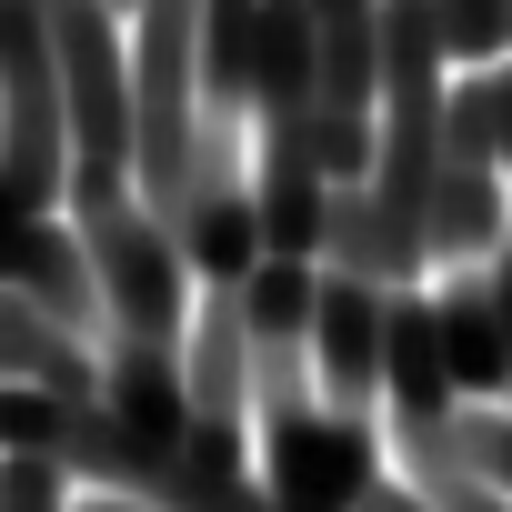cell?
<instances>
[{"mask_svg":"<svg viewBox=\"0 0 512 512\" xmlns=\"http://www.w3.org/2000/svg\"><path fill=\"white\" fill-rule=\"evenodd\" d=\"M51 11V61H61V121H71V191L61 221L131 201V51L101 0H41Z\"/></svg>","mask_w":512,"mask_h":512,"instance_id":"obj_1","label":"cell"},{"mask_svg":"<svg viewBox=\"0 0 512 512\" xmlns=\"http://www.w3.org/2000/svg\"><path fill=\"white\" fill-rule=\"evenodd\" d=\"M131 201L151 221L181 211V171H191V41H201V0H131Z\"/></svg>","mask_w":512,"mask_h":512,"instance_id":"obj_2","label":"cell"},{"mask_svg":"<svg viewBox=\"0 0 512 512\" xmlns=\"http://www.w3.org/2000/svg\"><path fill=\"white\" fill-rule=\"evenodd\" d=\"M0 181L31 211H61L71 191V121H61V61L41 0H0Z\"/></svg>","mask_w":512,"mask_h":512,"instance_id":"obj_3","label":"cell"},{"mask_svg":"<svg viewBox=\"0 0 512 512\" xmlns=\"http://www.w3.org/2000/svg\"><path fill=\"white\" fill-rule=\"evenodd\" d=\"M71 231H81V251H91V282H101V322H111V342L181 352V322H191V272H181L171 231H161L141 201L81 211Z\"/></svg>","mask_w":512,"mask_h":512,"instance_id":"obj_4","label":"cell"},{"mask_svg":"<svg viewBox=\"0 0 512 512\" xmlns=\"http://www.w3.org/2000/svg\"><path fill=\"white\" fill-rule=\"evenodd\" d=\"M181 272L201 292H231L251 262H262V221H251V171H241V121L191 111V171H181V211L161 221Z\"/></svg>","mask_w":512,"mask_h":512,"instance_id":"obj_5","label":"cell"},{"mask_svg":"<svg viewBox=\"0 0 512 512\" xmlns=\"http://www.w3.org/2000/svg\"><path fill=\"white\" fill-rule=\"evenodd\" d=\"M502 251V141H492V71L442 91V161H432V262Z\"/></svg>","mask_w":512,"mask_h":512,"instance_id":"obj_6","label":"cell"},{"mask_svg":"<svg viewBox=\"0 0 512 512\" xmlns=\"http://www.w3.org/2000/svg\"><path fill=\"white\" fill-rule=\"evenodd\" d=\"M382 482V432L362 412H282L262 422V492L272 512H352Z\"/></svg>","mask_w":512,"mask_h":512,"instance_id":"obj_7","label":"cell"},{"mask_svg":"<svg viewBox=\"0 0 512 512\" xmlns=\"http://www.w3.org/2000/svg\"><path fill=\"white\" fill-rule=\"evenodd\" d=\"M101 422L131 462H171L191 432V392H181V352L151 342H111L101 352Z\"/></svg>","mask_w":512,"mask_h":512,"instance_id":"obj_8","label":"cell"},{"mask_svg":"<svg viewBox=\"0 0 512 512\" xmlns=\"http://www.w3.org/2000/svg\"><path fill=\"white\" fill-rule=\"evenodd\" d=\"M382 302L392 292H362V282L322 272V292H312V382H322V412H372V392H382Z\"/></svg>","mask_w":512,"mask_h":512,"instance_id":"obj_9","label":"cell"},{"mask_svg":"<svg viewBox=\"0 0 512 512\" xmlns=\"http://www.w3.org/2000/svg\"><path fill=\"white\" fill-rule=\"evenodd\" d=\"M312 262L342 272V282H362V292H422V282H432V262L382 221V201H372L362 181H342V191L322 201V241H312Z\"/></svg>","mask_w":512,"mask_h":512,"instance_id":"obj_10","label":"cell"},{"mask_svg":"<svg viewBox=\"0 0 512 512\" xmlns=\"http://www.w3.org/2000/svg\"><path fill=\"white\" fill-rule=\"evenodd\" d=\"M382 402H392V432L462 412V402H452V372H442L432 292H392V302H382Z\"/></svg>","mask_w":512,"mask_h":512,"instance_id":"obj_11","label":"cell"},{"mask_svg":"<svg viewBox=\"0 0 512 512\" xmlns=\"http://www.w3.org/2000/svg\"><path fill=\"white\" fill-rule=\"evenodd\" d=\"M432 332H442V372H452V402H502L512 392V342H502V312H492V282L462 272L432 292Z\"/></svg>","mask_w":512,"mask_h":512,"instance_id":"obj_12","label":"cell"},{"mask_svg":"<svg viewBox=\"0 0 512 512\" xmlns=\"http://www.w3.org/2000/svg\"><path fill=\"white\" fill-rule=\"evenodd\" d=\"M0 382H31L51 402H101V352L51 312H31L21 292H0Z\"/></svg>","mask_w":512,"mask_h":512,"instance_id":"obj_13","label":"cell"},{"mask_svg":"<svg viewBox=\"0 0 512 512\" xmlns=\"http://www.w3.org/2000/svg\"><path fill=\"white\" fill-rule=\"evenodd\" d=\"M181 392H191V422H241V402H251V332H241L231 292H201L191 352H181Z\"/></svg>","mask_w":512,"mask_h":512,"instance_id":"obj_14","label":"cell"},{"mask_svg":"<svg viewBox=\"0 0 512 512\" xmlns=\"http://www.w3.org/2000/svg\"><path fill=\"white\" fill-rule=\"evenodd\" d=\"M251 61H262V0H201V41H191L201 111L251 121Z\"/></svg>","mask_w":512,"mask_h":512,"instance_id":"obj_15","label":"cell"},{"mask_svg":"<svg viewBox=\"0 0 512 512\" xmlns=\"http://www.w3.org/2000/svg\"><path fill=\"white\" fill-rule=\"evenodd\" d=\"M312 292H322V262H282V251H262V262L231 282L251 342H312Z\"/></svg>","mask_w":512,"mask_h":512,"instance_id":"obj_16","label":"cell"},{"mask_svg":"<svg viewBox=\"0 0 512 512\" xmlns=\"http://www.w3.org/2000/svg\"><path fill=\"white\" fill-rule=\"evenodd\" d=\"M432 21H442V51L462 71H502L512 61V0H432Z\"/></svg>","mask_w":512,"mask_h":512,"instance_id":"obj_17","label":"cell"},{"mask_svg":"<svg viewBox=\"0 0 512 512\" xmlns=\"http://www.w3.org/2000/svg\"><path fill=\"white\" fill-rule=\"evenodd\" d=\"M251 402H262V422L312 412V342H251Z\"/></svg>","mask_w":512,"mask_h":512,"instance_id":"obj_18","label":"cell"},{"mask_svg":"<svg viewBox=\"0 0 512 512\" xmlns=\"http://www.w3.org/2000/svg\"><path fill=\"white\" fill-rule=\"evenodd\" d=\"M452 452H462V472L482 492L512 502V412H452Z\"/></svg>","mask_w":512,"mask_h":512,"instance_id":"obj_19","label":"cell"},{"mask_svg":"<svg viewBox=\"0 0 512 512\" xmlns=\"http://www.w3.org/2000/svg\"><path fill=\"white\" fill-rule=\"evenodd\" d=\"M0 512H71V472L61 462H0Z\"/></svg>","mask_w":512,"mask_h":512,"instance_id":"obj_20","label":"cell"},{"mask_svg":"<svg viewBox=\"0 0 512 512\" xmlns=\"http://www.w3.org/2000/svg\"><path fill=\"white\" fill-rule=\"evenodd\" d=\"M492 141H502V201H512V61L492 71Z\"/></svg>","mask_w":512,"mask_h":512,"instance_id":"obj_21","label":"cell"},{"mask_svg":"<svg viewBox=\"0 0 512 512\" xmlns=\"http://www.w3.org/2000/svg\"><path fill=\"white\" fill-rule=\"evenodd\" d=\"M352 512H432V502H422V492H412V482H392V472H382V482H372V492H362V502H352Z\"/></svg>","mask_w":512,"mask_h":512,"instance_id":"obj_22","label":"cell"},{"mask_svg":"<svg viewBox=\"0 0 512 512\" xmlns=\"http://www.w3.org/2000/svg\"><path fill=\"white\" fill-rule=\"evenodd\" d=\"M482 282H492V312H502V342H512V241L492 251V272H482Z\"/></svg>","mask_w":512,"mask_h":512,"instance_id":"obj_23","label":"cell"},{"mask_svg":"<svg viewBox=\"0 0 512 512\" xmlns=\"http://www.w3.org/2000/svg\"><path fill=\"white\" fill-rule=\"evenodd\" d=\"M71 512H141V502H121V492H71Z\"/></svg>","mask_w":512,"mask_h":512,"instance_id":"obj_24","label":"cell"}]
</instances>
